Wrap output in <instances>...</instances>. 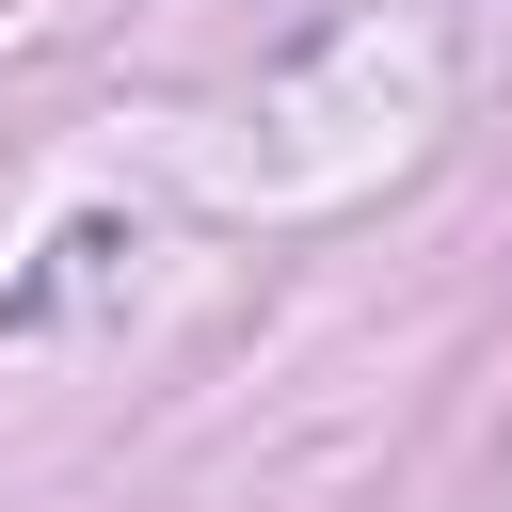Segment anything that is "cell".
<instances>
[]
</instances>
